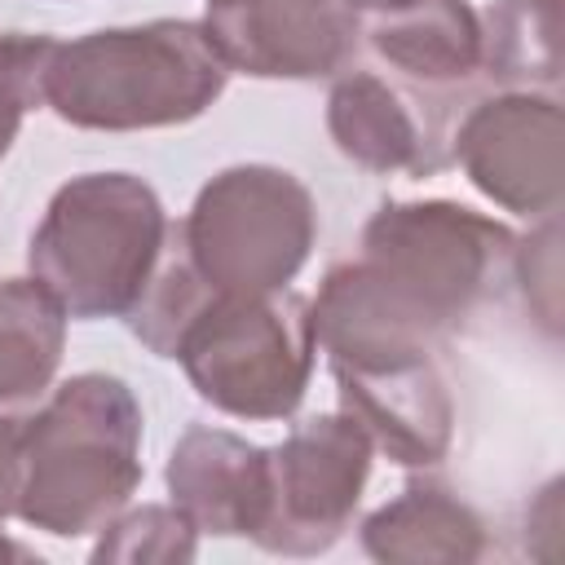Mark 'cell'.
Instances as JSON below:
<instances>
[{"label":"cell","instance_id":"1","mask_svg":"<svg viewBox=\"0 0 565 565\" xmlns=\"http://www.w3.org/2000/svg\"><path fill=\"white\" fill-rule=\"evenodd\" d=\"M225 62L199 22L154 18L102 26L57 44L44 71V106L88 132H146L199 119L225 93Z\"/></svg>","mask_w":565,"mask_h":565},{"label":"cell","instance_id":"2","mask_svg":"<svg viewBox=\"0 0 565 565\" xmlns=\"http://www.w3.org/2000/svg\"><path fill=\"white\" fill-rule=\"evenodd\" d=\"M141 486V406L119 375L84 371L26 419L18 516L53 539L97 534Z\"/></svg>","mask_w":565,"mask_h":565},{"label":"cell","instance_id":"3","mask_svg":"<svg viewBox=\"0 0 565 565\" xmlns=\"http://www.w3.org/2000/svg\"><path fill=\"white\" fill-rule=\"evenodd\" d=\"M172 221L132 172H79L44 207L26 269L66 318H128L146 296Z\"/></svg>","mask_w":565,"mask_h":565},{"label":"cell","instance_id":"4","mask_svg":"<svg viewBox=\"0 0 565 565\" xmlns=\"http://www.w3.org/2000/svg\"><path fill=\"white\" fill-rule=\"evenodd\" d=\"M358 265L437 340L499 291L516 234L450 199H388L362 230Z\"/></svg>","mask_w":565,"mask_h":565},{"label":"cell","instance_id":"5","mask_svg":"<svg viewBox=\"0 0 565 565\" xmlns=\"http://www.w3.org/2000/svg\"><path fill=\"white\" fill-rule=\"evenodd\" d=\"M203 402L234 419H287L305 402L318 340L309 300L291 287L265 296L207 291L172 340Z\"/></svg>","mask_w":565,"mask_h":565},{"label":"cell","instance_id":"6","mask_svg":"<svg viewBox=\"0 0 565 565\" xmlns=\"http://www.w3.org/2000/svg\"><path fill=\"white\" fill-rule=\"evenodd\" d=\"M318 207L300 177L274 163H234L216 172L185 221L177 247L207 291L265 296L282 291L309 260Z\"/></svg>","mask_w":565,"mask_h":565},{"label":"cell","instance_id":"7","mask_svg":"<svg viewBox=\"0 0 565 565\" xmlns=\"http://www.w3.org/2000/svg\"><path fill=\"white\" fill-rule=\"evenodd\" d=\"M371 437L349 411H327L269 450V521L252 539L278 556H318L353 521L371 477Z\"/></svg>","mask_w":565,"mask_h":565},{"label":"cell","instance_id":"8","mask_svg":"<svg viewBox=\"0 0 565 565\" xmlns=\"http://www.w3.org/2000/svg\"><path fill=\"white\" fill-rule=\"evenodd\" d=\"M561 102L552 93L508 88L463 115L455 159L490 203L547 221L561 207Z\"/></svg>","mask_w":565,"mask_h":565},{"label":"cell","instance_id":"9","mask_svg":"<svg viewBox=\"0 0 565 565\" xmlns=\"http://www.w3.org/2000/svg\"><path fill=\"white\" fill-rule=\"evenodd\" d=\"M203 35L252 79H327L358 53V9L349 0H207Z\"/></svg>","mask_w":565,"mask_h":565},{"label":"cell","instance_id":"10","mask_svg":"<svg viewBox=\"0 0 565 565\" xmlns=\"http://www.w3.org/2000/svg\"><path fill=\"white\" fill-rule=\"evenodd\" d=\"M344 411L366 428L371 446L402 468H433L455 437V397L437 349L362 353L331 362Z\"/></svg>","mask_w":565,"mask_h":565},{"label":"cell","instance_id":"11","mask_svg":"<svg viewBox=\"0 0 565 565\" xmlns=\"http://www.w3.org/2000/svg\"><path fill=\"white\" fill-rule=\"evenodd\" d=\"M172 508L216 539H256L269 521V450L225 428H185L163 468Z\"/></svg>","mask_w":565,"mask_h":565},{"label":"cell","instance_id":"12","mask_svg":"<svg viewBox=\"0 0 565 565\" xmlns=\"http://www.w3.org/2000/svg\"><path fill=\"white\" fill-rule=\"evenodd\" d=\"M327 132L344 159L366 172H433L446 150L437 124L424 119L419 97L375 71H344L327 97Z\"/></svg>","mask_w":565,"mask_h":565},{"label":"cell","instance_id":"13","mask_svg":"<svg viewBox=\"0 0 565 565\" xmlns=\"http://www.w3.org/2000/svg\"><path fill=\"white\" fill-rule=\"evenodd\" d=\"M366 35L375 57L415 88H455L481 71V18L468 0H397Z\"/></svg>","mask_w":565,"mask_h":565},{"label":"cell","instance_id":"14","mask_svg":"<svg viewBox=\"0 0 565 565\" xmlns=\"http://www.w3.org/2000/svg\"><path fill=\"white\" fill-rule=\"evenodd\" d=\"M362 547L384 565H468L486 552V525L446 486L411 481L362 521Z\"/></svg>","mask_w":565,"mask_h":565},{"label":"cell","instance_id":"15","mask_svg":"<svg viewBox=\"0 0 565 565\" xmlns=\"http://www.w3.org/2000/svg\"><path fill=\"white\" fill-rule=\"evenodd\" d=\"M66 349V313L35 278L0 282V411L49 393Z\"/></svg>","mask_w":565,"mask_h":565},{"label":"cell","instance_id":"16","mask_svg":"<svg viewBox=\"0 0 565 565\" xmlns=\"http://www.w3.org/2000/svg\"><path fill=\"white\" fill-rule=\"evenodd\" d=\"M481 18V71L508 88H556L561 0H494Z\"/></svg>","mask_w":565,"mask_h":565},{"label":"cell","instance_id":"17","mask_svg":"<svg viewBox=\"0 0 565 565\" xmlns=\"http://www.w3.org/2000/svg\"><path fill=\"white\" fill-rule=\"evenodd\" d=\"M97 547H93V561H190L199 552V530L177 512V508H163V503H141L132 512H119L110 516L102 530H97Z\"/></svg>","mask_w":565,"mask_h":565},{"label":"cell","instance_id":"18","mask_svg":"<svg viewBox=\"0 0 565 565\" xmlns=\"http://www.w3.org/2000/svg\"><path fill=\"white\" fill-rule=\"evenodd\" d=\"M57 40L31 31H0V159L13 146L26 110L44 102V71Z\"/></svg>","mask_w":565,"mask_h":565},{"label":"cell","instance_id":"19","mask_svg":"<svg viewBox=\"0 0 565 565\" xmlns=\"http://www.w3.org/2000/svg\"><path fill=\"white\" fill-rule=\"evenodd\" d=\"M22 441H26V419L0 411V525L18 516V494H22Z\"/></svg>","mask_w":565,"mask_h":565},{"label":"cell","instance_id":"20","mask_svg":"<svg viewBox=\"0 0 565 565\" xmlns=\"http://www.w3.org/2000/svg\"><path fill=\"white\" fill-rule=\"evenodd\" d=\"M0 556H18V561H31V552H26L22 543H13V539H4V534H0Z\"/></svg>","mask_w":565,"mask_h":565},{"label":"cell","instance_id":"21","mask_svg":"<svg viewBox=\"0 0 565 565\" xmlns=\"http://www.w3.org/2000/svg\"><path fill=\"white\" fill-rule=\"evenodd\" d=\"M353 9H371V13H380V9H388V4H397V0H349Z\"/></svg>","mask_w":565,"mask_h":565}]
</instances>
